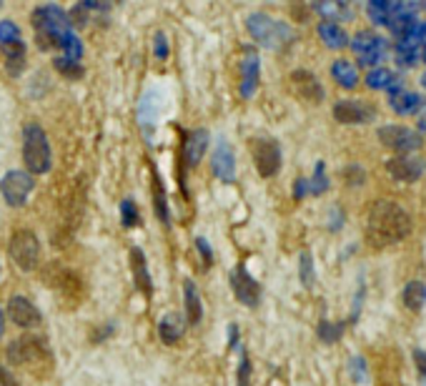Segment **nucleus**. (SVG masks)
<instances>
[{
  "label": "nucleus",
  "mask_w": 426,
  "mask_h": 386,
  "mask_svg": "<svg viewBox=\"0 0 426 386\" xmlns=\"http://www.w3.org/2000/svg\"><path fill=\"white\" fill-rule=\"evenodd\" d=\"M183 311H186V324L191 326L201 324V318H203V301H201L193 278L183 281Z\"/></svg>",
  "instance_id": "obj_24"
},
{
  "label": "nucleus",
  "mask_w": 426,
  "mask_h": 386,
  "mask_svg": "<svg viewBox=\"0 0 426 386\" xmlns=\"http://www.w3.org/2000/svg\"><path fill=\"white\" fill-rule=\"evenodd\" d=\"M421 58H424V63H426V41L421 43Z\"/></svg>",
  "instance_id": "obj_54"
},
{
  "label": "nucleus",
  "mask_w": 426,
  "mask_h": 386,
  "mask_svg": "<svg viewBox=\"0 0 426 386\" xmlns=\"http://www.w3.org/2000/svg\"><path fill=\"white\" fill-rule=\"evenodd\" d=\"M291 83H294L296 93L303 98V101H311V103H318L323 101V88L318 78L309 70H296L294 76H291Z\"/></svg>",
  "instance_id": "obj_21"
},
{
  "label": "nucleus",
  "mask_w": 426,
  "mask_h": 386,
  "mask_svg": "<svg viewBox=\"0 0 426 386\" xmlns=\"http://www.w3.org/2000/svg\"><path fill=\"white\" fill-rule=\"evenodd\" d=\"M251 156H254V165L261 179H274L281 171V145L274 138H254L251 141Z\"/></svg>",
  "instance_id": "obj_9"
},
{
  "label": "nucleus",
  "mask_w": 426,
  "mask_h": 386,
  "mask_svg": "<svg viewBox=\"0 0 426 386\" xmlns=\"http://www.w3.org/2000/svg\"><path fill=\"white\" fill-rule=\"evenodd\" d=\"M351 376H354V381H366V361H364V356H354L351 358Z\"/></svg>",
  "instance_id": "obj_43"
},
{
  "label": "nucleus",
  "mask_w": 426,
  "mask_h": 386,
  "mask_svg": "<svg viewBox=\"0 0 426 386\" xmlns=\"http://www.w3.org/2000/svg\"><path fill=\"white\" fill-rule=\"evenodd\" d=\"M0 386H21L15 379V374L10 372V366L6 364H0Z\"/></svg>",
  "instance_id": "obj_45"
},
{
  "label": "nucleus",
  "mask_w": 426,
  "mask_h": 386,
  "mask_svg": "<svg viewBox=\"0 0 426 386\" xmlns=\"http://www.w3.org/2000/svg\"><path fill=\"white\" fill-rule=\"evenodd\" d=\"M3 331H6V314H3V306H0V341H3Z\"/></svg>",
  "instance_id": "obj_52"
},
{
  "label": "nucleus",
  "mask_w": 426,
  "mask_h": 386,
  "mask_svg": "<svg viewBox=\"0 0 426 386\" xmlns=\"http://www.w3.org/2000/svg\"><path fill=\"white\" fill-rule=\"evenodd\" d=\"M8 256L23 274H30L41 266V238L30 228H18L8 238Z\"/></svg>",
  "instance_id": "obj_6"
},
{
  "label": "nucleus",
  "mask_w": 426,
  "mask_h": 386,
  "mask_svg": "<svg viewBox=\"0 0 426 386\" xmlns=\"http://www.w3.org/2000/svg\"><path fill=\"white\" fill-rule=\"evenodd\" d=\"M341 334H344V324H331V321H321V324H318V338L326 341V344L338 341Z\"/></svg>",
  "instance_id": "obj_40"
},
{
  "label": "nucleus",
  "mask_w": 426,
  "mask_h": 386,
  "mask_svg": "<svg viewBox=\"0 0 426 386\" xmlns=\"http://www.w3.org/2000/svg\"><path fill=\"white\" fill-rule=\"evenodd\" d=\"M8 364L13 366H23L28 372L33 374H43V366H50V352L45 338L33 336V334H26V336L13 338L6 349Z\"/></svg>",
  "instance_id": "obj_5"
},
{
  "label": "nucleus",
  "mask_w": 426,
  "mask_h": 386,
  "mask_svg": "<svg viewBox=\"0 0 426 386\" xmlns=\"http://www.w3.org/2000/svg\"><path fill=\"white\" fill-rule=\"evenodd\" d=\"M341 223H344V214H341V208H331V214H329V228L331 231H338L341 228Z\"/></svg>",
  "instance_id": "obj_47"
},
{
  "label": "nucleus",
  "mask_w": 426,
  "mask_h": 386,
  "mask_svg": "<svg viewBox=\"0 0 426 386\" xmlns=\"http://www.w3.org/2000/svg\"><path fill=\"white\" fill-rule=\"evenodd\" d=\"M389 96H392V108L399 113V116H414L421 105H426L421 101L419 93H412V90H404V88H394L389 85Z\"/></svg>",
  "instance_id": "obj_22"
},
{
  "label": "nucleus",
  "mask_w": 426,
  "mask_h": 386,
  "mask_svg": "<svg viewBox=\"0 0 426 386\" xmlns=\"http://www.w3.org/2000/svg\"><path fill=\"white\" fill-rule=\"evenodd\" d=\"M211 173L221 183H234L236 181V153L234 145L226 136H219L211 151Z\"/></svg>",
  "instance_id": "obj_11"
},
{
  "label": "nucleus",
  "mask_w": 426,
  "mask_h": 386,
  "mask_svg": "<svg viewBox=\"0 0 426 386\" xmlns=\"http://www.w3.org/2000/svg\"><path fill=\"white\" fill-rule=\"evenodd\" d=\"M183 334H186V318L181 316V314H165V316H161L159 336L165 346L179 344Z\"/></svg>",
  "instance_id": "obj_23"
},
{
  "label": "nucleus",
  "mask_w": 426,
  "mask_h": 386,
  "mask_svg": "<svg viewBox=\"0 0 426 386\" xmlns=\"http://www.w3.org/2000/svg\"><path fill=\"white\" fill-rule=\"evenodd\" d=\"M414 361H416V366H419V372L426 376V352H421V349H414Z\"/></svg>",
  "instance_id": "obj_50"
},
{
  "label": "nucleus",
  "mask_w": 426,
  "mask_h": 386,
  "mask_svg": "<svg viewBox=\"0 0 426 386\" xmlns=\"http://www.w3.org/2000/svg\"><path fill=\"white\" fill-rule=\"evenodd\" d=\"M396 61H399V65L409 68V65H414V63L419 61V53H396Z\"/></svg>",
  "instance_id": "obj_48"
},
{
  "label": "nucleus",
  "mask_w": 426,
  "mask_h": 386,
  "mask_svg": "<svg viewBox=\"0 0 426 386\" xmlns=\"http://www.w3.org/2000/svg\"><path fill=\"white\" fill-rule=\"evenodd\" d=\"M211 148V133L206 128H193L186 133V141H183V163L188 168H196V165L203 161V156Z\"/></svg>",
  "instance_id": "obj_19"
},
{
  "label": "nucleus",
  "mask_w": 426,
  "mask_h": 386,
  "mask_svg": "<svg viewBox=\"0 0 426 386\" xmlns=\"http://www.w3.org/2000/svg\"><path fill=\"white\" fill-rule=\"evenodd\" d=\"M331 76H334V81L341 85V88H356L358 85V70L354 63L349 61H334L331 63Z\"/></svg>",
  "instance_id": "obj_27"
},
{
  "label": "nucleus",
  "mask_w": 426,
  "mask_h": 386,
  "mask_svg": "<svg viewBox=\"0 0 426 386\" xmlns=\"http://www.w3.org/2000/svg\"><path fill=\"white\" fill-rule=\"evenodd\" d=\"M378 141L386 145V148H392V151L401 153H416L421 148V136L419 133H414L412 128H404V125H381L378 128Z\"/></svg>",
  "instance_id": "obj_12"
},
{
  "label": "nucleus",
  "mask_w": 426,
  "mask_h": 386,
  "mask_svg": "<svg viewBox=\"0 0 426 386\" xmlns=\"http://www.w3.org/2000/svg\"><path fill=\"white\" fill-rule=\"evenodd\" d=\"M15 41H23L21 26L15 21L3 18V21H0V45H8V43H15Z\"/></svg>",
  "instance_id": "obj_37"
},
{
  "label": "nucleus",
  "mask_w": 426,
  "mask_h": 386,
  "mask_svg": "<svg viewBox=\"0 0 426 386\" xmlns=\"http://www.w3.org/2000/svg\"><path fill=\"white\" fill-rule=\"evenodd\" d=\"M228 281H231V291H234V296L239 298L243 306L248 309H256L258 303H261V286L256 281L254 276L248 274V269L243 263H239L231 276H228Z\"/></svg>",
  "instance_id": "obj_13"
},
{
  "label": "nucleus",
  "mask_w": 426,
  "mask_h": 386,
  "mask_svg": "<svg viewBox=\"0 0 426 386\" xmlns=\"http://www.w3.org/2000/svg\"><path fill=\"white\" fill-rule=\"evenodd\" d=\"M316 30H318V38L323 41V45H329L331 50H341L349 45V35H346V30L338 23L321 21Z\"/></svg>",
  "instance_id": "obj_26"
},
{
  "label": "nucleus",
  "mask_w": 426,
  "mask_h": 386,
  "mask_svg": "<svg viewBox=\"0 0 426 386\" xmlns=\"http://www.w3.org/2000/svg\"><path fill=\"white\" fill-rule=\"evenodd\" d=\"M416 128H419V136H426V116L419 118V125H416Z\"/></svg>",
  "instance_id": "obj_53"
},
{
  "label": "nucleus",
  "mask_w": 426,
  "mask_h": 386,
  "mask_svg": "<svg viewBox=\"0 0 426 386\" xmlns=\"http://www.w3.org/2000/svg\"><path fill=\"white\" fill-rule=\"evenodd\" d=\"M153 208H156V216L163 226L171 223V211H168V199H165V188L161 183L159 173L153 171Z\"/></svg>",
  "instance_id": "obj_29"
},
{
  "label": "nucleus",
  "mask_w": 426,
  "mask_h": 386,
  "mask_svg": "<svg viewBox=\"0 0 426 386\" xmlns=\"http://www.w3.org/2000/svg\"><path fill=\"white\" fill-rule=\"evenodd\" d=\"M163 113V96H161L159 88H145L143 96L138 98V128L143 133V141L148 145H153V138H156V128H159V118Z\"/></svg>",
  "instance_id": "obj_8"
},
{
  "label": "nucleus",
  "mask_w": 426,
  "mask_h": 386,
  "mask_svg": "<svg viewBox=\"0 0 426 386\" xmlns=\"http://www.w3.org/2000/svg\"><path fill=\"white\" fill-rule=\"evenodd\" d=\"M309 196V179H296L294 183V199H306Z\"/></svg>",
  "instance_id": "obj_46"
},
{
  "label": "nucleus",
  "mask_w": 426,
  "mask_h": 386,
  "mask_svg": "<svg viewBox=\"0 0 426 386\" xmlns=\"http://www.w3.org/2000/svg\"><path fill=\"white\" fill-rule=\"evenodd\" d=\"M246 30L258 45H263V48H268V50L286 48V45H291L296 38L291 26H286L283 21H276V18H271V15L263 13V10L248 13Z\"/></svg>",
  "instance_id": "obj_4"
},
{
  "label": "nucleus",
  "mask_w": 426,
  "mask_h": 386,
  "mask_svg": "<svg viewBox=\"0 0 426 386\" xmlns=\"http://www.w3.org/2000/svg\"><path fill=\"white\" fill-rule=\"evenodd\" d=\"M386 48H389V43L376 35L374 30H361V33L354 35V41H351V50L356 55L358 65H366V68H376L381 58H384Z\"/></svg>",
  "instance_id": "obj_10"
},
{
  "label": "nucleus",
  "mask_w": 426,
  "mask_h": 386,
  "mask_svg": "<svg viewBox=\"0 0 426 386\" xmlns=\"http://www.w3.org/2000/svg\"><path fill=\"white\" fill-rule=\"evenodd\" d=\"M121 226H123V228L141 226V211H138L136 201H133V199H123V201H121Z\"/></svg>",
  "instance_id": "obj_33"
},
{
  "label": "nucleus",
  "mask_w": 426,
  "mask_h": 386,
  "mask_svg": "<svg viewBox=\"0 0 426 386\" xmlns=\"http://www.w3.org/2000/svg\"><path fill=\"white\" fill-rule=\"evenodd\" d=\"M251 376H254V369H251V358H248L246 349H241L239 372H236V386H251Z\"/></svg>",
  "instance_id": "obj_38"
},
{
  "label": "nucleus",
  "mask_w": 426,
  "mask_h": 386,
  "mask_svg": "<svg viewBox=\"0 0 426 386\" xmlns=\"http://www.w3.org/2000/svg\"><path fill=\"white\" fill-rule=\"evenodd\" d=\"M386 171L392 173L396 181H404V183H412V181H419L426 171L424 159L414 156V153H406V156H396L386 163Z\"/></svg>",
  "instance_id": "obj_17"
},
{
  "label": "nucleus",
  "mask_w": 426,
  "mask_h": 386,
  "mask_svg": "<svg viewBox=\"0 0 426 386\" xmlns=\"http://www.w3.org/2000/svg\"><path fill=\"white\" fill-rule=\"evenodd\" d=\"M8 316L21 329H38L43 324L41 309L23 294H15V296L8 298Z\"/></svg>",
  "instance_id": "obj_14"
},
{
  "label": "nucleus",
  "mask_w": 426,
  "mask_h": 386,
  "mask_svg": "<svg viewBox=\"0 0 426 386\" xmlns=\"http://www.w3.org/2000/svg\"><path fill=\"white\" fill-rule=\"evenodd\" d=\"M374 116H376V110L369 103H361V101H338V103H334V118L344 125L369 123V121H374Z\"/></svg>",
  "instance_id": "obj_18"
},
{
  "label": "nucleus",
  "mask_w": 426,
  "mask_h": 386,
  "mask_svg": "<svg viewBox=\"0 0 426 386\" xmlns=\"http://www.w3.org/2000/svg\"><path fill=\"white\" fill-rule=\"evenodd\" d=\"M421 85H424V88H426V73H424V76H421Z\"/></svg>",
  "instance_id": "obj_55"
},
{
  "label": "nucleus",
  "mask_w": 426,
  "mask_h": 386,
  "mask_svg": "<svg viewBox=\"0 0 426 386\" xmlns=\"http://www.w3.org/2000/svg\"><path fill=\"white\" fill-rule=\"evenodd\" d=\"M131 271H133V281H136L138 291H141L145 298H151L153 278H151V271H148V258H145V254L141 251V246H131Z\"/></svg>",
  "instance_id": "obj_20"
},
{
  "label": "nucleus",
  "mask_w": 426,
  "mask_h": 386,
  "mask_svg": "<svg viewBox=\"0 0 426 386\" xmlns=\"http://www.w3.org/2000/svg\"><path fill=\"white\" fill-rule=\"evenodd\" d=\"M298 276H301V283L306 289L314 286V258H311L309 251H303L301 258H298Z\"/></svg>",
  "instance_id": "obj_39"
},
{
  "label": "nucleus",
  "mask_w": 426,
  "mask_h": 386,
  "mask_svg": "<svg viewBox=\"0 0 426 386\" xmlns=\"http://www.w3.org/2000/svg\"><path fill=\"white\" fill-rule=\"evenodd\" d=\"M366 85L372 90H384L392 85V70L389 68H374L366 73Z\"/></svg>",
  "instance_id": "obj_35"
},
{
  "label": "nucleus",
  "mask_w": 426,
  "mask_h": 386,
  "mask_svg": "<svg viewBox=\"0 0 426 386\" xmlns=\"http://www.w3.org/2000/svg\"><path fill=\"white\" fill-rule=\"evenodd\" d=\"M0 276H3V269H0Z\"/></svg>",
  "instance_id": "obj_56"
},
{
  "label": "nucleus",
  "mask_w": 426,
  "mask_h": 386,
  "mask_svg": "<svg viewBox=\"0 0 426 386\" xmlns=\"http://www.w3.org/2000/svg\"><path fill=\"white\" fill-rule=\"evenodd\" d=\"M0 6H3V3H0Z\"/></svg>",
  "instance_id": "obj_57"
},
{
  "label": "nucleus",
  "mask_w": 426,
  "mask_h": 386,
  "mask_svg": "<svg viewBox=\"0 0 426 386\" xmlns=\"http://www.w3.org/2000/svg\"><path fill=\"white\" fill-rule=\"evenodd\" d=\"M258 83H261V61H258L256 48L248 45L243 50V58H241V85H239L241 98L251 101L256 96V90H258Z\"/></svg>",
  "instance_id": "obj_15"
},
{
  "label": "nucleus",
  "mask_w": 426,
  "mask_h": 386,
  "mask_svg": "<svg viewBox=\"0 0 426 386\" xmlns=\"http://www.w3.org/2000/svg\"><path fill=\"white\" fill-rule=\"evenodd\" d=\"M23 163L30 176H43L53 168V148H50L48 133L35 121L23 125Z\"/></svg>",
  "instance_id": "obj_3"
},
{
  "label": "nucleus",
  "mask_w": 426,
  "mask_h": 386,
  "mask_svg": "<svg viewBox=\"0 0 426 386\" xmlns=\"http://www.w3.org/2000/svg\"><path fill=\"white\" fill-rule=\"evenodd\" d=\"M30 26H33L35 33V43L41 50H53L58 48V38L63 33L73 30L68 21V10H63L61 6L55 3H45V6H38L30 13Z\"/></svg>",
  "instance_id": "obj_2"
},
{
  "label": "nucleus",
  "mask_w": 426,
  "mask_h": 386,
  "mask_svg": "<svg viewBox=\"0 0 426 386\" xmlns=\"http://www.w3.org/2000/svg\"><path fill=\"white\" fill-rule=\"evenodd\" d=\"M35 191V179L26 168H13L6 171L0 179V196L6 201V206L10 208H23L28 203V199Z\"/></svg>",
  "instance_id": "obj_7"
},
{
  "label": "nucleus",
  "mask_w": 426,
  "mask_h": 386,
  "mask_svg": "<svg viewBox=\"0 0 426 386\" xmlns=\"http://www.w3.org/2000/svg\"><path fill=\"white\" fill-rule=\"evenodd\" d=\"M329 191V176H326V163L318 161L316 168H314V176L309 179V193L314 196H321V193Z\"/></svg>",
  "instance_id": "obj_34"
},
{
  "label": "nucleus",
  "mask_w": 426,
  "mask_h": 386,
  "mask_svg": "<svg viewBox=\"0 0 426 386\" xmlns=\"http://www.w3.org/2000/svg\"><path fill=\"white\" fill-rule=\"evenodd\" d=\"M311 8L316 13L323 15V21H351L354 18V10H351L349 3H311Z\"/></svg>",
  "instance_id": "obj_28"
},
{
  "label": "nucleus",
  "mask_w": 426,
  "mask_h": 386,
  "mask_svg": "<svg viewBox=\"0 0 426 386\" xmlns=\"http://www.w3.org/2000/svg\"><path fill=\"white\" fill-rule=\"evenodd\" d=\"M412 231V219L399 203L376 201L366 219V241L376 248L392 246Z\"/></svg>",
  "instance_id": "obj_1"
},
{
  "label": "nucleus",
  "mask_w": 426,
  "mask_h": 386,
  "mask_svg": "<svg viewBox=\"0 0 426 386\" xmlns=\"http://www.w3.org/2000/svg\"><path fill=\"white\" fill-rule=\"evenodd\" d=\"M404 303H406V306H409L412 311L424 309V303H426V283H421V281L406 283V289H404Z\"/></svg>",
  "instance_id": "obj_32"
},
{
  "label": "nucleus",
  "mask_w": 426,
  "mask_h": 386,
  "mask_svg": "<svg viewBox=\"0 0 426 386\" xmlns=\"http://www.w3.org/2000/svg\"><path fill=\"white\" fill-rule=\"evenodd\" d=\"M81 6L85 10H110V3H98V0H83Z\"/></svg>",
  "instance_id": "obj_49"
},
{
  "label": "nucleus",
  "mask_w": 426,
  "mask_h": 386,
  "mask_svg": "<svg viewBox=\"0 0 426 386\" xmlns=\"http://www.w3.org/2000/svg\"><path fill=\"white\" fill-rule=\"evenodd\" d=\"M346 181H349L351 186H361L364 183V171L358 165H349L346 168Z\"/></svg>",
  "instance_id": "obj_44"
},
{
  "label": "nucleus",
  "mask_w": 426,
  "mask_h": 386,
  "mask_svg": "<svg viewBox=\"0 0 426 386\" xmlns=\"http://www.w3.org/2000/svg\"><path fill=\"white\" fill-rule=\"evenodd\" d=\"M228 344H231V349H239V326L231 324V329H228Z\"/></svg>",
  "instance_id": "obj_51"
},
{
  "label": "nucleus",
  "mask_w": 426,
  "mask_h": 386,
  "mask_svg": "<svg viewBox=\"0 0 426 386\" xmlns=\"http://www.w3.org/2000/svg\"><path fill=\"white\" fill-rule=\"evenodd\" d=\"M53 65H55V70H58L61 76H65V78H81L83 76V65H81V63L68 61V58H63V55H58V58H55Z\"/></svg>",
  "instance_id": "obj_36"
},
{
  "label": "nucleus",
  "mask_w": 426,
  "mask_h": 386,
  "mask_svg": "<svg viewBox=\"0 0 426 386\" xmlns=\"http://www.w3.org/2000/svg\"><path fill=\"white\" fill-rule=\"evenodd\" d=\"M153 55H156V61H168V55H171V45H168V35L163 30H156L153 33Z\"/></svg>",
  "instance_id": "obj_41"
},
{
  "label": "nucleus",
  "mask_w": 426,
  "mask_h": 386,
  "mask_svg": "<svg viewBox=\"0 0 426 386\" xmlns=\"http://www.w3.org/2000/svg\"><path fill=\"white\" fill-rule=\"evenodd\" d=\"M196 251H199L201 261H203V269H208V266L213 263V248H211V243L203 238V236L196 238Z\"/></svg>",
  "instance_id": "obj_42"
},
{
  "label": "nucleus",
  "mask_w": 426,
  "mask_h": 386,
  "mask_svg": "<svg viewBox=\"0 0 426 386\" xmlns=\"http://www.w3.org/2000/svg\"><path fill=\"white\" fill-rule=\"evenodd\" d=\"M41 278L48 283L53 291H63V294H81V281L73 271H68L61 263H48L45 269L41 271Z\"/></svg>",
  "instance_id": "obj_16"
},
{
  "label": "nucleus",
  "mask_w": 426,
  "mask_h": 386,
  "mask_svg": "<svg viewBox=\"0 0 426 386\" xmlns=\"http://www.w3.org/2000/svg\"><path fill=\"white\" fill-rule=\"evenodd\" d=\"M58 48L63 50V58L81 63V58H83V41L78 38L76 30H68V33H63L61 38H58Z\"/></svg>",
  "instance_id": "obj_30"
},
{
  "label": "nucleus",
  "mask_w": 426,
  "mask_h": 386,
  "mask_svg": "<svg viewBox=\"0 0 426 386\" xmlns=\"http://www.w3.org/2000/svg\"><path fill=\"white\" fill-rule=\"evenodd\" d=\"M3 55H6V70L10 76H21L26 70V58H28V48L23 41L8 43V45H0Z\"/></svg>",
  "instance_id": "obj_25"
},
{
  "label": "nucleus",
  "mask_w": 426,
  "mask_h": 386,
  "mask_svg": "<svg viewBox=\"0 0 426 386\" xmlns=\"http://www.w3.org/2000/svg\"><path fill=\"white\" fill-rule=\"evenodd\" d=\"M392 8L394 3H389V0H372V3H366V13H369L374 26H389L392 23Z\"/></svg>",
  "instance_id": "obj_31"
}]
</instances>
